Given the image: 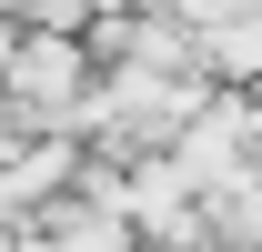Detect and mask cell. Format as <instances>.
<instances>
[{
  "label": "cell",
  "mask_w": 262,
  "mask_h": 252,
  "mask_svg": "<svg viewBox=\"0 0 262 252\" xmlns=\"http://www.w3.org/2000/svg\"><path fill=\"white\" fill-rule=\"evenodd\" d=\"M202 71H212V81H262V10L202 40Z\"/></svg>",
  "instance_id": "7a4b0ae2"
},
{
  "label": "cell",
  "mask_w": 262,
  "mask_h": 252,
  "mask_svg": "<svg viewBox=\"0 0 262 252\" xmlns=\"http://www.w3.org/2000/svg\"><path fill=\"white\" fill-rule=\"evenodd\" d=\"M71 91H81V40H71V31H31V40H20V61H10V81H0V101L31 121L40 101L61 111Z\"/></svg>",
  "instance_id": "6da1fadb"
}]
</instances>
